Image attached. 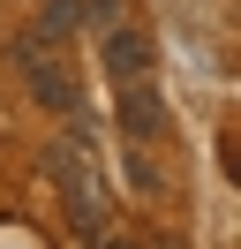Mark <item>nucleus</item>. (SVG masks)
I'll return each mask as SVG.
<instances>
[{
	"label": "nucleus",
	"mask_w": 241,
	"mask_h": 249,
	"mask_svg": "<svg viewBox=\"0 0 241 249\" xmlns=\"http://www.w3.org/2000/svg\"><path fill=\"white\" fill-rule=\"evenodd\" d=\"M90 249H151V242H143V234H128V227H105Z\"/></svg>",
	"instance_id": "nucleus-6"
},
{
	"label": "nucleus",
	"mask_w": 241,
	"mask_h": 249,
	"mask_svg": "<svg viewBox=\"0 0 241 249\" xmlns=\"http://www.w3.org/2000/svg\"><path fill=\"white\" fill-rule=\"evenodd\" d=\"M45 174H53V189H60L68 234H75V242H98V234L113 227V189H105L98 151H90V136H83L75 121H68V143H53V151H45Z\"/></svg>",
	"instance_id": "nucleus-1"
},
{
	"label": "nucleus",
	"mask_w": 241,
	"mask_h": 249,
	"mask_svg": "<svg viewBox=\"0 0 241 249\" xmlns=\"http://www.w3.org/2000/svg\"><path fill=\"white\" fill-rule=\"evenodd\" d=\"M113 98H120V136H128V143H158L166 136V128H173V121H166V98H158V83H113Z\"/></svg>",
	"instance_id": "nucleus-4"
},
{
	"label": "nucleus",
	"mask_w": 241,
	"mask_h": 249,
	"mask_svg": "<svg viewBox=\"0 0 241 249\" xmlns=\"http://www.w3.org/2000/svg\"><path fill=\"white\" fill-rule=\"evenodd\" d=\"M98 68H105V83H143L151 68H158V46H151V31L143 23H105L98 31Z\"/></svg>",
	"instance_id": "nucleus-3"
},
{
	"label": "nucleus",
	"mask_w": 241,
	"mask_h": 249,
	"mask_svg": "<svg viewBox=\"0 0 241 249\" xmlns=\"http://www.w3.org/2000/svg\"><path fill=\"white\" fill-rule=\"evenodd\" d=\"M38 38H53V46H68L75 31H83V0H38V23H30Z\"/></svg>",
	"instance_id": "nucleus-5"
},
{
	"label": "nucleus",
	"mask_w": 241,
	"mask_h": 249,
	"mask_svg": "<svg viewBox=\"0 0 241 249\" xmlns=\"http://www.w3.org/2000/svg\"><path fill=\"white\" fill-rule=\"evenodd\" d=\"M83 23H98V31H105V23H120V0H83Z\"/></svg>",
	"instance_id": "nucleus-7"
},
{
	"label": "nucleus",
	"mask_w": 241,
	"mask_h": 249,
	"mask_svg": "<svg viewBox=\"0 0 241 249\" xmlns=\"http://www.w3.org/2000/svg\"><path fill=\"white\" fill-rule=\"evenodd\" d=\"M8 61H15V76H23L30 106L60 113V121H75V113H83V91H75L68 46H53V38H38V31H15V38H8Z\"/></svg>",
	"instance_id": "nucleus-2"
}]
</instances>
